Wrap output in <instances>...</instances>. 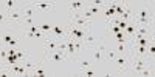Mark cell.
<instances>
[{
	"label": "cell",
	"instance_id": "cell-1",
	"mask_svg": "<svg viewBox=\"0 0 155 77\" xmlns=\"http://www.w3.org/2000/svg\"><path fill=\"white\" fill-rule=\"evenodd\" d=\"M85 34H87L85 31L81 29L79 26H74V25H70L68 26V31H67V37L76 40V42H82L84 37H85Z\"/></svg>",
	"mask_w": 155,
	"mask_h": 77
},
{
	"label": "cell",
	"instance_id": "cell-2",
	"mask_svg": "<svg viewBox=\"0 0 155 77\" xmlns=\"http://www.w3.org/2000/svg\"><path fill=\"white\" fill-rule=\"evenodd\" d=\"M47 60H50V62L53 63H61L62 60H65V54L64 51L61 50H54V51H47Z\"/></svg>",
	"mask_w": 155,
	"mask_h": 77
},
{
	"label": "cell",
	"instance_id": "cell-3",
	"mask_svg": "<svg viewBox=\"0 0 155 77\" xmlns=\"http://www.w3.org/2000/svg\"><path fill=\"white\" fill-rule=\"evenodd\" d=\"M10 74H12V76H14V74H19V76H30V71H28L20 62H17V63L11 65Z\"/></svg>",
	"mask_w": 155,
	"mask_h": 77
},
{
	"label": "cell",
	"instance_id": "cell-4",
	"mask_svg": "<svg viewBox=\"0 0 155 77\" xmlns=\"http://www.w3.org/2000/svg\"><path fill=\"white\" fill-rule=\"evenodd\" d=\"M90 23H91V20H87L85 17H82V14L74 13L73 17H72V25H74V26H87V25H90Z\"/></svg>",
	"mask_w": 155,
	"mask_h": 77
},
{
	"label": "cell",
	"instance_id": "cell-5",
	"mask_svg": "<svg viewBox=\"0 0 155 77\" xmlns=\"http://www.w3.org/2000/svg\"><path fill=\"white\" fill-rule=\"evenodd\" d=\"M44 42H45V46H47V51H54V50H57V46H59V39L51 37V35H50V37L45 35Z\"/></svg>",
	"mask_w": 155,
	"mask_h": 77
},
{
	"label": "cell",
	"instance_id": "cell-6",
	"mask_svg": "<svg viewBox=\"0 0 155 77\" xmlns=\"http://www.w3.org/2000/svg\"><path fill=\"white\" fill-rule=\"evenodd\" d=\"M123 32H124V35L127 39H133V35H135V32H137V25H135V23H130V22H129V25L126 26V29Z\"/></svg>",
	"mask_w": 155,
	"mask_h": 77
},
{
	"label": "cell",
	"instance_id": "cell-7",
	"mask_svg": "<svg viewBox=\"0 0 155 77\" xmlns=\"http://www.w3.org/2000/svg\"><path fill=\"white\" fill-rule=\"evenodd\" d=\"M144 66H146V62L141 57H137L135 60H133V71H135L137 74H140V72L143 71Z\"/></svg>",
	"mask_w": 155,
	"mask_h": 77
},
{
	"label": "cell",
	"instance_id": "cell-8",
	"mask_svg": "<svg viewBox=\"0 0 155 77\" xmlns=\"http://www.w3.org/2000/svg\"><path fill=\"white\" fill-rule=\"evenodd\" d=\"M6 19L8 20H17V22H20V20H23V15L22 13H19V11H10V13H6Z\"/></svg>",
	"mask_w": 155,
	"mask_h": 77
},
{
	"label": "cell",
	"instance_id": "cell-9",
	"mask_svg": "<svg viewBox=\"0 0 155 77\" xmlns=\"http://www.w3.org/2000/svg\"><path fill=\"white\" fill-rule=\"evenodd\" d=\"M34 11H36V8L33 6V5L27 6V8H23V11H22L23 19H33V15H34Z\"/></svg>",
	"mask_w": 155,
	"mask_h": 77
},
{
	"label": "cell",
	"instance_id": "cell-10",
	"mask_svg": "<svg viewBox=\"0 0 155 77\" xmlns=\"http://www.w3.org/2000/svg\"><path fill=\"white\" fill-rule=\"evenodd\" d=\"M106 19H109V20H113V19H116V13H115V2L113 3H110L109 5V8H107V11H106Z\"/></svg>",
	"mask_w": 155,
	"mask_h": 77
},
{
	"label": "cell",
	"instance_id": "cell-11",
	"mask_svg": "<svg viewBox=\"0 0 155 77\" xmlns=\"http://www.w3.org/2000/svg\"><path fill=\"white\" fill-rule=\"evenodd\" d=\"M36 8V9H51V8L54 6V3H42V2H37V3H34V5H33Z\"/></svg>",
	"mask_w": 155,
	"mask_h": 77
},
{
	"label": "cell",
	"instance_id": "cell-12",
	"mask_svg": "<svg viewBox=\"0 0 155 77\" xmlns=\"http://www.w3.org/2000/svg\"><path fill=\"white\" fill-rule=\"evenodd\" d=\"M115 62H116V65H118L119 68H126V65H127L129 59L124 57V56H119V57H115Z\"/></svg>",
	"mask_w": 155,
	"mask_h": 77
},
{
	"label": "cell",
	"instance_id": "cell-13",
	"mask_svg": "<svg viewBox=\"0 0 155 77\" xmlns=\"http://www.w3.org/2000/svg\"><path fill=\"white\" fill-rule=\"evenodd\" d=\"M95 40H96V37H95V35L91 34V32H87V34H85V37H84V40H82V42H85L87 45H93V43H95Z\"/></svg>",
	"mask_w": 155,
	"mask_h": 77
},
{
	"label": "cell",
	"instance_id": "cell-14",
	"mask_svg": "<svg viewBox=\"0 0 155 77\" xmlns=\"http://www.w3.org/2000/svg\"><path fill=\"white\" fill-rule=\"evenodd\" d=\"M133 51L137 52V56H144V54H146V46H141V45H133Z\"/></svg>",
	"mask_w": 155,
	"mask_h": 77
},
{
	"label": "cell",
	"instance_id": "cell-15",
	"mask_svg": "<svg viewBox=\"0 0 155 77\" xmlns=\"http://www.w3.org/2000/svg\"><path fill=\"white\" fill-rule=\"evenodd\" d=\"M37 28H39V31L42 32H51V25H48V23H42V25H37Z\"/></svg>",
	"mask_w": 155,
	"mask_h": 77
},
{
	"label": "cell",
	"instance_id": "cell-16",
	"mask_svg": "<svg viewBox=\"0 0 155 77\" xmlns=\"http://www.w3.org/2000/svg\"><path fill=\"white\" fill-rule=\"evenodd\" d=\"M19 62V59H17V56H8V57H6V63L8 65H14V63H17Z\"/></svg>",
	"mask_w": 155,
	"mask_h": 77
},
{
	"label": "cell",
	"instance_id": "cell-17",
	"mask_svg": "<svg viewBox=\"0 0 155 77\" xmlns=\"http://www.w3.org/2000/svg\"><path fill=\"white\" fill-rule=\"evenodd\" d=\"M106 52H107L109 60H115V57H116V51H115V48H112V50H109V51H106Z\"/></svg>",
	"mask_w": 155,
	"mask_h": 77
},
{
	"label": "cell",
	"instance_id": "cell-18",
	"mask_svg": "<svg viewBox=\"0 0 155 77\" xmlns=\"http://www.w3.org/2000/svg\"><path fill=\"white\" fill-rule=\"evenodd\" d=\"M81 6H82V2H72V3H70V9H72V11H76Z\"/></svg>",
	"mask_w": 155,
	"mask_h": 77
},
{
	"label": "cell",
	"instance_id": "cell-19",
	"mask_svg": "<svg viewBox=\"0 0 155 77\" xmlns=\"http://www.w3.org/2000/svg\"><path fill=\"white\" fill-rule=\"evenodd\" d=\"M33 74H36V76H45V74H47V72H45V70H44V68H34V71H33Z\"/></svg>",
	"mask_w": 155,
	"mask_h": 77
},
{
	"label": "cell",
	"instance_id": "cell-20",
	"mask_svg": "<svg viewBox=\"0 0 155 77\" xmlns=\"http://www.w3.org/2000/svg\"><path fill=\"white\" fill-rule=\"evenodd\" d=\"M23 66L27 68V70H31V68H34V63H33L30 59H27V60L23 62Z\"/></svg>",
	"mask_w": 155,
	"mask_h": 77
},
{
	"label": "cell",
	"instance_id": "cell-21",
	"mask_svg": "<svg viewBox=\"0 0 155 77\" xmlns=\"http://www.w3.org/2000/svg\"><path fill=\"white\" fill-rule=\"evenodd\" d=\"M99 9H101V8H98V6H93V5H91L87 11H89V13H90L91 15H93V14H98V13H99Z\"/></svg>",
	"mask_w": 155,
	"mask_h": 77
},
{
	"label": "cell",
	"instance_id": "cell-22",
	"mask_svg": "<svg viewBox=\"0 0 155 77\" xmlns=\"http://www.w3.org/2000/svg\"><path fill=\"white\" fill-rule=\"evenodd\" d=\"M93 57H95L96 60H101V59H102V52L99 51L98 48H96V50H95V54H93Z\"/></svg>",
	"mask_w": 155,
	"mask_h": 77
},
{
	"label": "cell",
	"instance_id": "cell-23",
	"mask_svg": "<svg viewBox=\"0 0 155 77\" xmlns=\"http://www.w3.org/2000/svg\"><path fill=\"white\" fill-rule=\"evenodd\" d=\"M110 31L112 32H115V34H118V32H121V29L116 25H113V23H110Z\"/></svg>",
	"mask_w": 155,
	"mask_h": 77
},
{
	"label": "cell",
	"instance_id": "cell-24",
	"mask_svg": "<svg viewBox=\"0 0 155 77\" xmlns=\"http://www.w3.org/2000/svg\"><path fill=\"white\" fill-rule=\"evenodd\" d=\"M12 8H14V2H12V0H8V2H6V9H8V13H10V11H12Z\"/></svg>",
	"mask_w": 155,
	"mask_h": 77
},
{
	"label": "cell",
	"instance_id": "cell-25",
	"mask_svg": "<svg viewBox=\"0 0 155 77\" xmlns=\"http://www.w3.org/2000/svg\"><path fill=\"white\" fill-rule=\"evenodd\" d=\"M12 40V35L11 34H5V37H3V43H10Z\"/></svg>",
	"mask_w": 155,
	"mask_h": 77
},
{
	"label": "cell",
	"instance_id": "cell-26",
	"mask_svg": "<svg viewBox=\"0 0 155 77\" xmlns=\"http://www.w3.org/2000/svg\"><path fill=\"white\" fill-rule=\"evenodd\" d=\"M81 66L84 68V70H85V68H89V66H90V62H89V60H81Z\"/></svg>",
	"mask_w": 155,
	"mask_h": 77
},
{
	"label": "cell",
	"instance_id": "cell-27",
	"mask_svg": "<svg viewBox=\"0 0 155 77\" xmlns=\"http://www.w3.org/2000/svg\"><path fill=\"white\" fill-rule=\"evenodd\" d=\"M84 74H85V76H89V77H91V76H95V71H91V70H87V68H85V71H84Z\"/></svg>",
	"mask_w": 155,
	"mask_h": 77
},
{
	"label": "cell",
	"instance_id": "cell-28",
	"mask_svg": "<svg viewBox=\"0 0 155 77\" xmlns=\"http://www.w3.org/2000/svg\"><path fill=\"white\" fill-rule=\"evenodd\" d=\"M0 57H2V59H6V57H8V51L0 50Z\"/></svg>",
	"mask_w": 155,
	"mask_h": 77
},
{
	"label": "cell",
	"instance_id": "cell-29",
	"mask_svg": "<svg viewBox=\"0 0 155 77\" xmlns=\"http://www.w3.org/2000/svg\"><path fill=\"white\" fill-rule=\"evenodd\" d=\"M149 54H150V57H154V54H155V46L154 45L149 46Z\"/></svg>",
	"mask_w": 155,
	"mask_h": 77
},
{
	"label": "cell",
	"instance_id": "cell-30",
	"mask_svg": "<svg viewBox=\"0 0 155 77\" xmlns=\"http://www.w3.org/2000/svg\"><path fill=\"white\" fill-rule=\"evenodd\" d=\"M5 19H6V13H3V11L0 9V22H3Z\"/></svg>",
	"mask_w": 155,
	"mask_h": 77
},
{
	"label": "cell",
	"instance_id": "cell-31",
	"mask_svg": "<svg viewBox=\"0 0 155 77\" xmlns=\"http://www.w3.org/2000/svg\"><path fill=\"white\" fill-rule=\"evenodd\" d=\"M140 74H143V76H150V71H149V70H146V68H143V71H141Z\"/></svg>",
	"mask_w": 155,
	"mask_h": 77
},
{
	"label": "cell",
	"instance_id": "cell-32",
	"mask_svg": "<svg viewBox=\"0 0 155 77\" xmlns=\"http://www.w3.org/2000/svg\"><path fill=\"white\" fill-rule=\"evenodd\" d=\"M10 45H11V48H16V46H17V40H16V39H12L11 42H10Z\"/></svg>",
	"mask_w": 155,
	"mask_h": 77
},
{
	"label": "cell",
	"instance_id": "cell-33",
	"mask_svg": "<svg viewBox=\"0 0 155 77\" xmlns=\"http://www.w3.org/2000/svg\"><path fill=\"white\" fill-rule=\"evenodd\" d=\"M3 71H5V70H3V66H2V65H0V74H2Z\"/></svg>",
	"mask_w": 155,
	"mask_h": 77
}]
</instances>
